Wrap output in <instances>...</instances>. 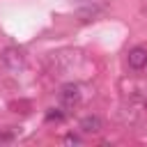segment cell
<instances>
[{
	"label": "cell",
	"instance_id": "obj_3",
	"mask_svg": "<svg viewBox=\"0 0 147 147\" xmlns=\"http://www.w3.org/2000/svg\"><path fill=\"white\" fill-rule=\"evenodd\" d=\"M60 101H62L64 106H76V103L80 101V87H78L76 83L62 85V90H60Z\"/></svg>",
	"mask_w": 147,
	"mask_h": 147
},
{
	"label": "cell",
	"instance_id": "obj_1",
	"mask_svg": "<svg viewBox=\"0 0 147 147\" xmlns=\"http://www.w3.org/2000/svg\"><path fill=\"white\" fill-rule=\"evenodd\" d=\"M126 62H129V67L136 69V71L145 69V67H147V48H145V46H133V48L129 51V55H126Z\"/></svg>",
	"mask_w": 147,
	"mask_h": 147
},
{
	"label": "cell",
	"instance_id": "obj_7",
	"mask_svg": "<svg viewBox=\"0 0 147 147\" xmlns=\"http://www.w3.org/2000/svg\"><path fill=\"white\" fill-rule=\"evenodd\" d=\"M11 138V133H0V140H9Z\"/></svg>",
	"mask_w": 147,
	"mask_h": 147
},
{
	"label": "cell",
	"instance_id": "obj_4",
	"mask_svg": "<svg viewBox=\"0 0 147 147\" xmlns=\"http://www.w3.org/2000/svg\"><path fill=\"white\" fill-rule=\"evenodd\" d=\"M80 129H83L85 133H99V131L103 129V122H101V117H96V115H87V117L80 119Z\"/></svg>",
	"mask_w": 147,
	"mask_h": 147
},
{
	"label": "cell",
	"instance_id": "obj_5",
	"mask_svg": "<svg viewBox=\"0 0 147 147\" xmlns=\"http://www.w3.org/2000/svg\"><path fill=\"white\" fill-rule=\"evenodd\" d=\"M64 142H67V145H78V142H80V138H78V136H74V133H69V136L64 138Z\"/></svg>",
	"mask_w": 147,
	"mask_h": 147
},
{
	"label": "cell",
	"instance_id": "obj_6",
	"mask_svg": "<svg viewBox=\"0 0 147 147\" xmlns=\"http://www.w3.org/2000/svg\"><path fill=\"white\" fill-rule=\"evenodd\" d=\"M46 119H62V113H53V110H51V113L46 115Z\"/></svg>",
	"mask_w": 147,
	"mask_h": 147
},
{
	"label": "cell",
	"instance_id": "obj_2",
	"mask_svg": "<svg viewBox=\"0 0 147 147\" xmlns=\"http://www.w3.org/2000/svg\"><path fill=\"white\" fill-rule=\"evenodd\" d=\"M2 62H5V64H7V69H11V71L23 69V64H25L23 51H18V48H7V51H5V55H2Z\"/></svg>",
	"mask_w": 147,
	"mask_h": 147
}]
</instances>
